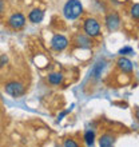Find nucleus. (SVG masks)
<instances>
[{"label":"nucleus","instance_id":"obj_1","mask_svg":"<svg viewBox=\"0 0 139 147\" xmlns=\"http://www.w3.org/2000/svg\"><path fill=\"white\" fill-rule=\"evenodd\" d=\"M83 5L79 0H68L63 7V15L68 20H75L82 15Z\"/></svg>","mask_w":139,"mask_h":147},{"label":"nucleus","instance_id":"obj_2","mask_svg":"<svg viewBox=\"0 0 139 147\" xmlns=\"http://www.w3.org/2000/svg\"><path fill=\"white\" fill-rule=\"evenodd\" d=\"M83 28H84L86 35L88 36V38H96V36L101 35V26H99V22H98L96 19H94V18L86 19Z\"/></svg>","mask_w":139,"mask_h":147},{"label":"nucleus","instance_id":"obj_3","mask_svg":"<svg viewBox=\"0 0 139 147\" xmlns=\"http://www.w3.org/2000/svg\"><path fill=\"white\" fill-rule=\"evenodd\" d=\"M4 90H5V92L8 95H11V96H15V98H19L22 95L26 94V87H24L23 83H20V82H8L7 84L4 86Z\"/></svg>","mask_w":139,"mask_h":147},{"label":"nucleus","instance_id":"obj_4","mask_svg":"<svg viewBox=\"0 0 139 147\" xmlns=\"http://www.w3.org/2000/svg\"><path fill=\"white\" fill-rule=\"evenodd\" d=\"M67 46H68V39L66 36L60 35V34H56V35H54V38L51 39V47H52V50L58 51V52L66 50Z\"/></svg>","mask_w":139,"mask_h":147},{"label":"nucleus","instance_id":"obj_5","mask_svg":"<svg viewBox=\"0 0 139 147\" xmlns=\"http://www.w3.org/2000/svg\"><path fill=\"white\" fill-rule=\"evenodd\" d=\"M24 24H26V16L23 13H20V12H16V13L11 15L9 19H8V26L11 28H13V30L23 28Z\"/></svg>","mask_w":139,"mask_h":147},{"label":"nucleus","instance_id":"obj_6","mask_svg":"<svg viewBox=\"0 0 139 147\" xmlns=\"http://www.w3.org/2000/svg\"><path fill=\"white\" fill-rule=\"evenodd\" d=\"M106 26H107L108 31H116L120 26V18L118 15V12H111L108 13L106 18Z\"/></svg>","mask_w":139,"mask_h":147},{"label":"nucleus","instance_id":"obj_7","mask_svg":"<svg viewBox=\"0 0 139 147\" xmlns=\"http://www.w3.org/2000/svg\"><path fill=\"white\" fill-rule=\"evenodd\" d=\"M118 67H119L123 72H127V74L132 72V62L130 59L124 58V56H122V58L118 60Z\"/></svg>","mask_w":139,"mask_h":147},{"label":"nucleus","instance_id":"obj_8","mask_svg":"<svg viewBox=\"0 0 139 147\" xmlns=\"http://www.w3.org/2000/svg\"><path fill=\"white\" fill-rule=\"evenodd\" d=\"M43 18H44V12H43L42 9H39V8L32 9V11L30 12V15H28V19H30V22H32V23H40L43 20Z\"/></svg>","mask_w":139,"mask_h":147},{"label":"nucleus","instance_id":"obj_9","mask_svg":"<svg viewBox=\"0 0 139 147\" xmlns=\"http://www.w3.org/2000/svg\"><path fill=\"white\" fill-rule=\"evenodd\" d=\"M114 142H115V138L111 134H104L99 139L101 147H114Z\"/></svg>","mask_w":139,"mask_h":147},{"label":"nucleus","instance_id":"obj_10","mask_svg":"<svg viewBox=\"0 0 139 147\" xmlns=\"http://www.w3.org/2000/svg\"><path fill=\"white\" fill-rule=\"evenodd\" d=\"M104 67H106V62H104V60L98 62L96 64L92 67V70H91V75H92L94 79H99V76L102 75V71H103Z\"/></svg>","mask_w":139,"mask_h":147},{"label":"nucleus","instance_id":"obj_11","mask_svg":"<svg viewBox=\"0 0 139 147\" xmlns=\"http://www.w3.org/2000/svg\"><path fill=\"white\" fill-rule=\"evenodd\" d=\"M76 44L79 47H82V48H91V46H92L90 38L86 35H78L76 36Z\"/></svg>","mask_w":139,"mask_h":147},{"label":"nucleus","instance_id":"obj_12","mask_svg":"<svg viewBox=\"0 0 139 147\" xmlns=\"http://www.w3.org/2000/svg\"><path fill=\"white\" fill-rule=\"evenodd\" d=\"M48 82L54 86H59L63 83V74L60 72H52L48 75Z\"/></svg>","mask_w":139,"mask_h":147},{"label":"nucleus","instance_id":"obj_13","mask_svg":"<svg viewBox=\"0 0 139 147\" xmlns=\"http://www.w3.org/2000/svg\"><path fill=\"white\" fill-rule=\"evenodd\" d=\"M84 142H86V144H87L88 147L94 146V142H95V134H94V131H86Z\"/></svg>","mask_w":139,"mask_h":147},{"label":"nucleus","instance_id":"obj_14","mask_svg":"<svg viewBox=\"0 0 139 147\" xmlns=\"http://www.w3.org/2000/svg\"><path fill=\"white\" fill-rule=\"evenodd\" d=\"M131 16L134 19H139V3L134 4L131 7Z\"/></svg>","mask_w":139,"mask_h":147},{"label":"nucleus","instance_id":"obj_15","mask_svg":"<svg viewBox=\"0 0 139 147\" xmlns=\"http://www.w3.org/2000/svg\"><path fill=\"white\" fill-rule=\"evenodd\" d=\"M64 147H79V144H78L74 139L68 138V139L64 140Z\"/></svg>","mask_w":139,"mask_h":147},{"label":"nucleus","instance_id":"obj_16","mask_svg":"<svg viewBox=\"0 0 139 147\" xmlns=\"http://www.w3.org/2000/svg\"><path fill=\"white\" fill-rule=\"evenodd\" d=\"M132 52H134V51H132V48H131V47H123V48H122V50L119 51V54L122 55V56H123V55L132 54Z\"/></svg>","mask_w":139,"mask_h":147},{"label":"nucleus","instance_id":"obj_17","mask_svg":"<svg viewBox=\"0 0 139 147\" xmlns=\"http://www.w3.org/2000/svg\"><path fill=\"white\" fill-rule=\"evenodd\" d=\"M7 62H8L7 56H5V55H0V68L5 66V64H7Z\"/></svg>","mask_w":139,"mask_h":147},{"label":"nucleus","instance_id":"obj_18","mask_svg":"<svg viewBox=\"0 0 139 147\" xmlns=\"http://www.w3.org/2000/svg\"><path fill=\"white\" fill-rule=\"evenodd\" d=\"M68 112H70V111H68V110H66V111H63V112H62V114H60V115H59V116H58V122H60V120H62V119H63V116H66V115H67V114H68Z\"/></svg>","mask_w":139,"mask_h":147},{"label":"nucleus","instance_id":"obj_19","mask_svg":"<svg viewBox=\"0 0 139 147\" xmlns=\"http://www.w3.org/2000/svg\"><path fill=\"white\" fill-rule=\"evenodd\" d=\"M4 11V1L3 0H0V13Z\"/></svg>","mask_w":139,"mask_h":147}]
</instances>
